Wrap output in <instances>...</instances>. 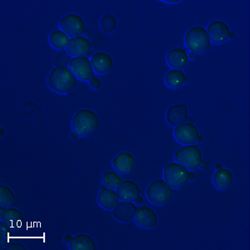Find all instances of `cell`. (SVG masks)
Wrapping results in <instances>:
<instances>
[{"instance_id":"cell-1","label":"cell","mask_w":250,"mask_h":250,"mask_svg":"<svg viewBox=\"0 0 250 250\" xmlns=\"http://www.w3.org/2000/svg\"><path fill=\"white\" fill-rule=\"evenodd\" d=\"M48 85L60 94H68L77 85L78 79L67 66H57L48 76Z\"/></svg>"},{"instance_id":"cell-2","label":"cell","mask_w":250,"mask_h":250,"mask_svg":"<svg viewBox=\"0 0 250 250\" xmlns=\"http://www.w3.org/2000/svg\"><path fill=\"white\" fill-rule=\"evenodd\" d=\"M100 126V120L94 111L83 108L76 112L72 120V128L79 137L94 134Z\"/></svg>"},{"instance_id":"cell-3","label":"cell","mask_w":250,"mask_h":250,"mask_svg":"<svg viewBox=\"0 0 250 250\" xmlns=\"http://www.w3.org/2000/svg\"><path fill=\"white\" fill-rule=\"evenodd\" d=\"M185 44L192 53L199 55L210 48L211 41L205 28L195 26L185 34Z\"/></svg>"},{"instance_id":"cell-4","label":"cell","mask_w":250,"mask_h":250,"mask_svg":"<svg viewBox=\"0 0 250 250\" xmlns=\"http://www.w3.org/2000/svg\"><path fill=\"white\" fill-rule=\"evenodd\" d=\"M173 195V188L163 179L154 180L146 189L147 199L154 205H166L170 201Z\"/></svg>"},{"instance_id":"cell-5","label":"cell","mask_w":250,"mask_h":250,"mask_svg":"<svg viewBox=\"0 0 250 250\" xmlns=\"http://www.w3.org/2000/svg\"><path fill=\"white\" fill-rule=\"evenodd\" d=\"M164 178L172 188L179 189L189 181V172L178 163H170L164 167Z\"/></svg>"},{"instance_id":"cell-6","label":"cell","mask_w":250,"mask_h":250,"mask_svg":"<svg viewBox=\"0 0 250 250\" xmlns=\"http://www.w3.org/2000/svg\"><path fill=\"white\" fill-rule=\"evenodd\" d=\"M174 157L176 163L188 170L193 171L199 168V163L202 160V153L196 145H186L177 150Z\"/></svg>"},{"instance_id":"cell-7","label":"cell","mask_w":250,"mask_h":250,"mask_svg":"<svg viewBox=\"0 0 250 250\" xmlns=\"http://www.w3.org/2000/svg\"><path fill=\"white\" fill-rule=\"evenodd\" d=\"M60 29L68 37H80L85 31V22L80 15L69 14L60 20Z\"/></svg>"},{"instance_id":"cell-8","label":"cell","mask_w":250,"mask_h":250,"mask_svg":"<svg viewBox=\"0 0 250 250\" xmlns=\"http://www.w3.org/2000/svg\"><path fill=\"white\" fill-rule=\"evenodd\" d=\"M68 68L75 77L83 81H90L94 77L91 61L88 57H75L72 59Z\"/></svg>"},{"instance_id":"cell-9","label":"cell","mask_w":250,"mask_h":250,"mask_svg":"<svg viewBox=\"0 0 250 250\" xmlns=\"http://www.w3.org/2000/svg\"><path fill=\"white\" fill-rule=\"evenodd\" d=\"M173 135L175 140L181 145H194L199 139V129L191 123H183L175 126Z\"/></svg>"},{"instance_id":"cell-10","label":"cell","mask_w":250,"mask_h":250,"mask_svg":"<svg viewBox=\"0 0 250 250\" xmlns=\"http://www.w3.org/2000/svg\"><path fill=\"white\" fill-rule=\"evenodd\" d=\"M206 31L210 41L217 44L225 43L228 41L231 33L227 23L219 20L212 22L208 26Z\"/></svg>"},{"instance_id":"cell-11","label":"cell","mask_w":250,"mask_h":250,"mask_svg":"<svg viewBox=\"0 0 250 250\" xmlns=\"http://www.w3.org/2000/svg\"><path fill=\"white\" fill-rule=\"evenodd\" d=\"M66 48L68 54L72 57H83L90 54L92 43L83 36L72 38Z\"/></svg>"},{"instance_id":"cell-12","label":"cell","mask_w":250,"mask_h":250,"mask_svg":"<svg viewBox=\"0 0 250 250\" xmlns=\"http://www.w3.org/2000/svg\"><path fill=\"white\" fill-rule=\"evenodd\" d=\"M134 220L138 226L143 229H154L158 225V216L151 208L140 207L137 208Z\"/></svg>"},{"instance_id":"cell-13","label":"cell","mask_w":250,"mask_h":250,"mask_svg":"<svg viewBox=\"0 0 250 250\" xmlns=\"http://www.w3.org/2000/svg\"><path fill=\"white\" fill-rule=\"evenodd\" d=\"M90 61L93 69L97 74H108L114 67V60L109 54L104 52H98L94 54Z\"/></svg>"},{"instance_id":"cell-14","label":"cell","mask_w":250,"mask_h":250,"mask_svg":"<svg viewBox=\"0 0 250 250\" xmlns=\"http://www.w3.org/2000/svg\"><path fill=\"white\" fill-rule=\"evenodd\" d=\"M116 192L122 201L134 202L138 197L140 196V188L136 183L132 180L123 181L119 187L116 188Z\"/></svg>"},{"instance_id":"cell-15","label":"cell","mask_w":250,"mask_h":250,"mask_svg":"<svg viewBox=\"0 0 250 250\" xmlns=\"http://www.w3.org/2000/svg\"><path fill=\"white\" fill-rule=\"evenodd\" d=\"M136 159L128 152H123L113 159V166L119 173L128 174L134 170Z\"/></svg>"},{"instance_id":"cell-16","label":"cell","mask_w":250,"mask_h":250,"mask_svg":"<svg viewBox=\"0 0 250 250\" xmlns=\"http://www.w3.org/2000/svg\"><path fill=\"white\" fill-rule=\"evenodd\" d=\"M136 212V205H134V203L122 201L114 208L113 214L118 220L124 223H128L134 219Z\"/></svg>"},{"instance_id":"cell-17","label":"cell","mask_w":250,"mask_h":250,"mask_svg":"<svg viewBox=\"0 0 250 250\" xmlns=\"http://www.w3.org/2000/svg\"><path fill=\"white\" fill-rule=\"evenodd\" d=\"M120 200L116 191L107 187L102 188L98 195V201L100 206L107 210L114 209L120 204Z\"/></svg>"},{"instance_id":"cell-18","label":"cell","mask_w":250,"mask_h":250,"mask_svg":"<svg viewBox=\"0 0 250 250\" xmlns=\"http://www.w3.org/2000/svg\"><path fill=\"white\" fill-rule=\"evenodd\" d=\"M0 219L1 221H3V224L10 228L12 230L19 229L23 225L24 220L22 212L20 209L13 207L6 208L3 216Z\"/></svg>"},{"instance_id":"cell-19","label":"cell","mask_w":250,"mask_h":250,"mask_svg":"<svg viewBox=\"0 0 250 250\" xmlns=\"http://www.w3.org/2000/svg\"><path fill=\"white\" fill-rule=\"evenodd\" d=\"M166 60L168 65L174 69H182L188 62V55L184 49L173 48L167 53Z\"/></svg>"},{"instance_id":"cell-20","label":"cell","mask_w":250,"mask_h":250,"mask_svg":"<svg viewBox=\"0 0 250 250\" xmlns=\"http://www.w3.org/2000/svg\"><path fill=\"white\" fill-rule=\"evenodd\" d=\"M166 119L169 125L177 126L188 120V108L185 104H176L168 108Z\"/></svg>"},{"instance_id":"cell-21","label":"cell","mask_w":250,"mask_h":250,"mask_svg":"<svg viewBox=\"0 0 250 250\" xmlns=\"http://www.w3.org/2000/svg\"><path fill=\"white\" fill-rule=\"evenodd\" d=\"M68 245L70 250H95L97 249L96 244L92 237L84 233L73 237Z\"/></svg>"},{"instance_id":"cell-22","label":"cell","mask_w":250,"mask_h":250,"mask_svg":"<svg viewBox=\"0 0 250 250\" xmlns=\"http://www.w3.org/2000/svg\"><path fill=\"white\" fill-rule=\"evenodd\" d=\"M234 177L230 170L226 168H220L213 175V184L219 189H227L233 185Z\"/></svg>"},{"instance_id":"cell-23","label":"cell","mask_w":250,"mask_h":250,"mask_svg":"<svg viewBox=\"0 0 250 250\" xmlns=\"http://www.w3.org/2000/svg\"><path fill=\"white\" fill-rule=\"evenodd\" d=\"M185 73L181 69H171L165 76V81L170 88H177L181 87L185 83Z\"/></svg>"},{"instance_id":"cell-24","label":"cell","mask_w":250,"mask_h":250,"mask_svg":"<svg viewBox=\"0 0 250 250\" xmlns=\"http://www.w3.org/2000/svg\"><path fill=\"white\" fill-rule=\"evenodd\" d=\"M69 37L62 30H55L49 35V41L51 45L56 49L67 48L69 43Z\"/></svg>"},{"instance_id":"cell-25","label":"cell","mask_w":250,"mask_h":250,"mask_svg":"<svg viewBox=\"0 0 250 250\" xmlns=\"http://www.w3.org/2000/svg\"><path fill=\"white\" fill-rule=\"evenodd\" d=\"M15 194L14 191L7 185H0V205L1 207L9 208L15 204Z\"/></svg>"},{"instance_id":"cell-26","label":"cell","mask_w":250,"mask_h":250,"mask_svg":"<svg viewBox=\"0 0 250 250\" xmlns=\"http://www.w3.org/2000/svg\"><path fill=\"white\" fill-rule=\"evenodd\" d=\"M122 182V178L114 172H106L103 175V183L108 188L116 189Z\"/></svg>"},{"instance_id":"cell-27","label":"cell","mask_w":250,"mask_h":250,"mask_svg":"<svg viewBox=\"0 0 250 250\" xmlns=\"http://www.w3.org/2000/svg\"><path fill=\"white\" fill-rule=\"evenodd\" d=\"M100 25L102 28L103 31L105 34H111L116 29L118 22L116 18L114 15H106L102 18L100 21Z\"/></svg>"},{"instance_id":"cell-28","label":"cell","mask_w":250,"mask_h":250,"mask_svg":"<svg viewBox=\"0 0 250 250\" xmlns=\"http://www.w3.org/2000/svg\"><path fill=\"white\" fill-rule=\"evenodd\" d=\"M10 239H12V229L7 225L3 224V221L0 222V246L1 248L5 247L10 244Z\"/></svg>"},{"instance_id":"cell-29","label":"cell","mask_w":250,"mask_h":250,"mask_svg":"<svg viewBox=\"0 0 250 250\" xmlns=\"http://www.w3.org/2000/svg\"><path fill=\"white\" fill-rule=\"evenodd\" d=\"M72 59L68 56V54H66L65 52L62 51V53H60L58 55L56 60H55V64L56 65H68L69 64V62L71 61Z\"/></svg>"},{"instance_id":"cell-30","label":"cell","mask_w":250,"mask_h":250,"mask_svg":"<svg viewBox=\"0 0 250 250\" xmlns=\"http://www.w3.org/2000/svg\"><path fill=\"white\" fill-rule=\"evenodd\" d=\"M26 248L20 243H10L4 247V250H25Z\"/></svg>"},{"instance_id":"cell-31","label":"cell","mask_w":250,"mask_h":250,"mask_svg":"<svg viewBox=\"0 0 250 250\" xmlns=\"http://www.w3.org/2000/svg\"><path fill=\"white\" fill-rule=\"evenodd\" d=\"M89 85L91 86L92 88L94 89H100L101 88V81L100 79L94 77L89 81Z\"/></svg>"},{"instance_id":"cell-32","label":"cell","mask_w":250,"mask_h":250,"mask_svg":"<svg viewBox=\"0 0 250 250\" xmlns=\"http://www.w3.org/2000/svg\"><path fill=\"white\" fill-rule=\"evenodd\" d=\"M208 167H209V165L205 160H201V162L199 163V168L202 170H207Z\"/></svg>"},{"instance_id":"cell-33","label":"cell","mask_w":250,"mask_h":250,"mask_svg":"<svg viewBox=\"0 0 250 250\" xmlns=\"http://www.w3.org/2000/svg\"><path fill=\"white\" fill-rule=\"evenodd\" d=\"M196 59H198V54L195 53L191 52L190 54H188V60H195Z\"/></svg>"},{"instance_id":"cell-34","label":"cell","mask_w":250,"mask_h":250,"mask_svg":"<svg viewBox=\"0 0 250 250\" xmlns=\"http://www.w3.org/2000/svg\"><path fill=\"white\" fill-rule=\"evenodd\" d=\"M83 35V37L86 38V39H89V38L91 37V33H90V31L88 30V29H86Z\"/></svg>"},{"instance_id":"cell-35","label":"cell","mask_w":250,"mask_h":250,"mask_svg":"<svg viewBox=\"0 0 250 250\" xmlns=\"http://www.w3.org/2000/svg\"><path fill=\"white\" fill-rule=\"evenodd\" d=\"M134 202L136 203L137 205H142L143 203H144V199H143L142 197L139 196Z\"/></svg>"},{"instance_id":"cell-36","label":"cell","mask_w":250,"mask_h":250,"mask_svg":"<svg viewBox=\"0 0 250 250\" xmlns=\"http://www.w3.org/2000/svg\"><path fill=\"white\" fill-rule=\"evenodd\" d=\"M195 179V174L193 172H189V180H194Z\"/></svg>"},{"instance_id":"cell-37","label":"cell","mask_w":250,"mask_h":250,"mask_svg":"<svg viewBox=\"0 0 250 250\" xmlns=\"http://www.w3.org/2000/svg\"><path fill=\"white\" fill-rule=\"evenodd\" d=\"M73 239V237L71 235H67L65 236V242L66 243H68L69 244V242L71 241V239Z\"/></svg>"},{"instance_id":"cell-38","label":"cell","mask_w":250,"mask_h":250,"mask_svg":"<svg viewBox=\"0 0 250 250\" xmlns=\"http://www.w3.org/2000/svg\"><path fill=\"white\" fill-rule=\"evenodd\" d=\"M204 140H205L204 136H202V135H199V139H198V141H197V142L203 143L204 142Z\"/></svg>"},{"instance_id":"cell-39","label":"cell","mask_w":250,"mask_h":250,"mask_svg":"<svg viewBox=\"0 0 250 250\" xmlns=\"http://www.w3.org/2000/svg\"><path fill=\"white\" fill-rule=\"evenodd\" d=\"M180 1H179V0H172V1H168V0H167V1H165V3H179Z\"/></svg>"},{"instance_id":"cell-40","label":"cell","mask_w":250,"mask_h":250,"mask_svg":"<svg viewBox=\"0 0 250 250\" xmlns=\"http://www.w3.org/2000/svg\"><path fill=\"white\" fill-rule=\"evenodd\" d=\"M71 138L73 139V140H77L78 138H79V136H78L77 134L73 133V134H71Z\"/></svg>"},{"instance_id":"cell-41","label":"cell","mask_w":250,"mask_h":250,"mask_svg":"<svg viewBox=\"0 0 250 250\" xmlns=\"http://www.w3.org/2000/svg\"><path fill=\"white\" fill-rule=\"evenodd\" d=\"M222 167H223V166H222L221 165H217L215 168H216L217 170H218V169H220V168H222Z\"/></svg>"},{"instance_id":"cell-42","label":"cell","mask_w":250,"mask_h":250,"mask_svg":"<svg viewBox=\"0 0 250 250\" xmlns=\"http://www.w3.org/2000/svg\"><path fill=\"white\" fill-rule=\"evenodd\" d=\"M96 44L93 43V44H92V50H93V49H96Z\"/></svg>"},{"instance_id":"cell-43","label":"cell","mask_w":250,"mask_h":250,"mask_svg":"<svg viewBox=\"0 0 250 250\" xmlns=\"http://www.w3.org/2000/svg\"><path fill=\"white\" fill-rule=\"evenodd\" d=\"M234 38V34L233 33H230V36H229V39H233Z\"/></svg>"},{"instance_id":"cell-44","label":"cell","mask_w":250,"mask_h":250,"mask_svg":"<svg viewBox=\"0 0 250 250\" xmlns=\"http://www.w3.org/2000/svg\"><path fill=\"white\" fill-rule=\"evenodd\" d=\"M188 119L189 120V121H190V122H193V119H192V118H188Z\"/></svg>"},{"instance_id":"cell-45","label":"cell","mask_w":250,"mask_h":250,"mask_svg":"<svg viewBox=\"0 0 250 250\" xmlns=\"http://www.w3.org/2000/svg\"><path fill=\"white\" fill-rule=\"evenodd\" d=\"M159 5H160V7H162V6H163L162 3H159Z\"/></svg>"}]
</instances>
